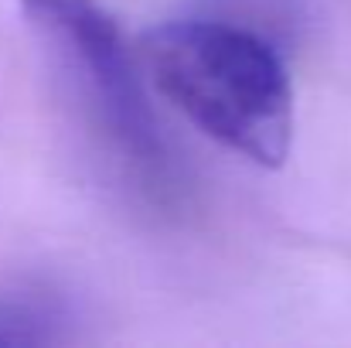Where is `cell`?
Wrapping results in <instances>:
<instances>
[{
  "label": "cell",
  "mask_w": 351,
  "mask_h": 348,
  "mask_svg": "<svg viewBox=\"0 0 351 348\" xmlns=\"http://www.w3.org/2000/svg\"><path fill=\"white\" fill-rule=\"evenodd\" d=\"M157 93L226 150L280 167L293 140V89L276 45L226 17L150 27L140 41Z\"/></svg>",
  "instance_id": "cell-1"
},
{
  "label": "cell",
  "mask_w": 351,
  "mask_h": 348,
  "mask_svg": "<svg viewBox=\"0 0 351 348\" xmlns=\"http://www.w3.org/2000/svg\"><path fill=\"white\" fill-rule=\"evenodd\" d=\"M69 96L119 167L150 195L174 188V161L113 17L93 0H21Z\"/></svg>",
  "instance_id": "cell-2"
},
{
  "label": "cell",
  "mask_w": 351,
  "mask_h": 348,
  "mask_svg": "<svg viewBox=\"0 0 351 348\" xmlns=\"http://www.w3.org/2000/svg\"><path fill=\"white\" fill-rule=\"evenodd\" d=\"M72 311L45 283H10L0 290V348H34L65 342Z\"/></svg>",
  "instance_id": "cell-3"
}]
</instances>
